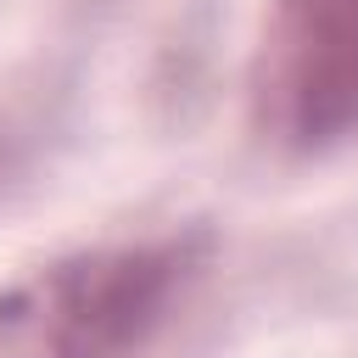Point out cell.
<instances>
[{
    "label": "cell",
    "mask_w": 358,
    "mask_h": 358,
    "mask_svg": "<svg viewBox=\"0 0 358 358\" xmlns=\"http://www.w3.org/2000/svg\"><path fill=\"white\" fill-rule=\"evenodd\" d=\"M185 268V246L62 257L0 296V358H123L168 319Z\"/></svg>",
    "instance_id": "1"
},
{
    "label": "cell",
    "mask_w": 358,
    "mask_h": 358,
    "mask_svg": "<svg viewBox=\"0 0 358 358\" xmlns=\"http://www.w3.org/2000/svg\"><path fill=\"white\" fill-rule=\"evenodd\" d=\"M257 129L319 151L358 134V0H280L252 62Z\"/></svg>",
    "instance_id": "2"
}]
</instances>
